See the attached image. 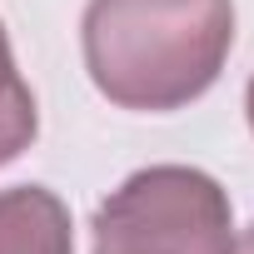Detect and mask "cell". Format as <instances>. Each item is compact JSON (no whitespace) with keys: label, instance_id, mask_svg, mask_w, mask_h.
Masks as SVG:
<instances>
[{"label":"cell","instance_id":"obj_6","mask_svg":"<svg viewBox=\"0 0 254 254\" xmlns=\"http://www.w3.org/2000/svg\"><path fill=\"white\" fill-rule=\"evenodd\" d=\"M244 110H249V130H254V75H249V90H244Z\"/></svg>","mask_w":254,"mask_h":254},{"label":"cell","instance_id":"obj_2","mask_svg":"<svg viewBox=\"0 0 254 254\" xmlns=\"http://www.w3.org/2000/svg\"><path fill=\"white\" fill-rule=\"evenodd\" d=\"M95 244L105 249H155V254H229L234 209L214 175L194 165L135 170L100 209Z\"/></svg>","mask_w":254,"mask_h":254},{"label":"cell","instance_id":"obj_4","mask_svg":"<svg viewBox=\"0 0 254 254\" xmlns=\"http://www.w3.org/2000/svg\"><path fill=\"white\" fill-rule=\"evenodd\" d=\"M35 135H40V110H35L30 85L15 70L10 35H5V25H0V165L20 160L35 145Z\"/></svg>","mask_w":254,"mask_h":254},{"label":"cell","instance_id":"obj_7","mask_svg":"<svg viewBox=\"0 0 254 254\" xmlns=\"http://www.w3.org/2000/svg\"><path fill=\"white\" fill-rule=\"evenodd\" d=\"M95 254H155V249H105V244H95Z\"/></svg>","mask_w":254,"mask_h":254},{"label":"cell","instance_id":"obj_3","mask_svg":"<svg viewBox=\"0 0 254 254\" xmlns=\"http://www.w3.org/2000/svg\"><path fill=\"white\" fill-rule=\"evenodd\" d=\"M0 254H75L70 204L45 185L0 190Z\"/></svg>","mask_w":254,"mask_h":254},{"label":"cell","instance_id":"obj_5","mask_svg":"<svg viewBox=\"0 0 254 254\" xmlns=\"http://www.w3.org/2000/svg\"><path fill=\"white\" fill-rule=\"evenodd\" d=\"M229 254H254V224L234 234V244H229Z\"/></svg>","mask_w":254,"mask_h":254},{"label":"cell","instance_id":"obj_1","mask_svg":"<svg viewBox=\"0 0 254 254\" xmlns=\"http://www.w3.org/2000/svg\"><path fill=\"white\" fill-rule=\"evenodd\" d=\"M85 70L120 110H185L234 50V0H90Z\"/></svg>","mask_w":254,"mask_h":254}]
</instances>
